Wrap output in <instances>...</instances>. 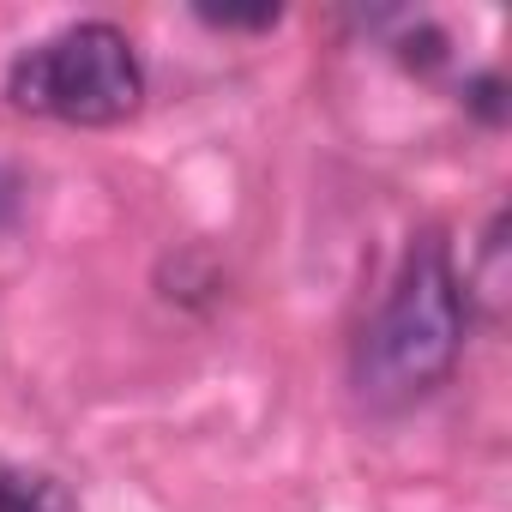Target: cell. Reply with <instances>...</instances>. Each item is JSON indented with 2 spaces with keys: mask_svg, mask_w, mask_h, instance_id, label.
Listing matches in <instances>:
<instances>
[{
  "mask_svg": "<svg viewBox=\"0 0 512 512\" xmlns=\"http://www.w3.org/2000/svg\"><path fill=\"white\" fill-rule=\"evenodd\" d=\"M464 350V296H458V272L452 253L434 229H422L404 260L398 278L386 284L374 320L362 326L356 344V392L374 410H404L416 398H428L452 362Z\"/></svg>",
  "mask_w": 512,
  "mask_h": 512,
  "instance_id": "6da1fadb",
  "label": "cell"
},
{
  "mask_svg": "<svg viewBox=\"0 0 512 512\" xmlns=\"http://www.w3.org/2000/svg\"><path fill=\"white\" fill-rule=\"evenodd\" d=\"M7 97L25 115H49L67 127H115L139 109L145 73H139L127 31L85 19V25H67L49 43L25 49L7 73Z\"/></svg>",
  "mask_w": 512,
  "mask_h": 512,
  "instance_id": "7a4b0ae2",
  "label": "cell"
},
{
  "mask_svg": "<svg viewBox=\"0 0 512 512\" xmlns=\"http://www.w3.org/2000/svg\"><path fill=\"white\" fill-rule=\"evenodd\" d=\"M0 512H79V500L67 494V482H55L43 470H7L0 464Z\"/></svg>",
  "mask_w": 512,
  "mask_h": 512,
  "instance_id": "3957f363",
  "label": "cell"
},
{
  "mask_svg": "<svg viewBox=\"0 0 512 512\" xmlns=\"http://www.w3.org/2000/svg\"><path fill=\"white\" fill-rule=\"evenodd\" d=\"M13 211H19V181H13L7 169H0V223H7Z\"/></svg>",
  "mask_w": 512,
  "mask_h": 512,
  "instance_id": "277c9868",
  "label": "cell"
}]
</instances>
